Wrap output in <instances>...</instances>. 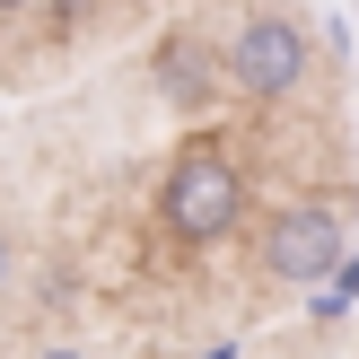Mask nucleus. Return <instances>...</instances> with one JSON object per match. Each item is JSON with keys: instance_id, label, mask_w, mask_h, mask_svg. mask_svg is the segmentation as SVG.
Wrapping results in <instances>:
<instances>
[{"instance_id": "obj_5", "label": "nucleus", "mask_w": 359, "mask_h": 359, "mask_svg": "<svg viewBox=\"0 0 359 359\" xmlns=\"http://www.w3.org/2000/svg\"><path fill=\"white\" fill-rule=\"evenodd\" d=\"M35 359H88V351H35Z\"/></svg>"}, {"instance_id": "obj_2", "label": "nucleus", "mask_w": 359, "mask_h": 359, "mask_svg": "<svg viewBox=\"0 0 359 359\" xmlns=\"http://www.w3.org/2000/svg\"><path fill=\"white\" fill-rule=\"evenodd\" d=\"M228 88L237 97H255V105H280V97H298L307 88V70H316V44H307V27H298L290 9H255L237 35H228Z\"/></svg>"}, {"instance_id": "obj_3", "label": "nucleus", "mask_w": 359, "mask_h": 359, "mask_svg": "<svg viewBox=\"0 0 359 359\" xmlns=\"http://www.w3.org/2000/svg\"><path fill=\"white\" fill-rule=\"evenodd\" d=\"M342 245H351V219L333 202H290L272 228H263V272L272 280H333Z\"/></svg>"}, {"instance_id": "obj_1", "label": "nucleus", "mask_w": 359, "mask_h": 359, "mask_svg": "<svg viewBox=\"0 0 359 359\" xmlns=\"http://www.w3.org/2000/svg\"><path fill=\"white\" fill-rule=\"evenodd\" d=\"M158 210H167V228H175L184 245H219L228 228L245 219V167L219 149V140H193V149L167 167Z\"/></svg>"}, {"instance_id": "obj_7", "label": "nucleus", "mask_w": 359, "mask_h": 359, "mask_svg": "<svg viewBox=\"0 0 359 359\" xmlns=\"http://www.w3.org/2000/svg\"><path fill=\"white\" fill-rule=\"evenodd\" d=\"M0 9H18V0H0Z\"/></svg>"}, {"instance_id": "obj_4", "label": "nucleus", "mask_w": 359, "mask_h": 359, "mask_svg": "<svg viewBox=\"0 0 359 359\" xmlns=\"http://www.w3.org/2000/svg\"><path fill=\"white\" fill-rule=\"evenodd\" d=\"M158 88H167L175 105H210L228 88V62L202 44V35H167V53H158Z\"/></svg>"}, {"instance_id": "obj_6", "label": "nucleus", "mask_w": 359, "mask_h": 359, "mask_svg": "<svg viewBox=\"0 0 359 359\" xmlns=\"http://www.w3.org/2000/svg\"><path fill=\"white\" fill-rule=\"evenodd\" d=\"M0 280H9V245H0Z\"/></svg>"}]
</instances>
